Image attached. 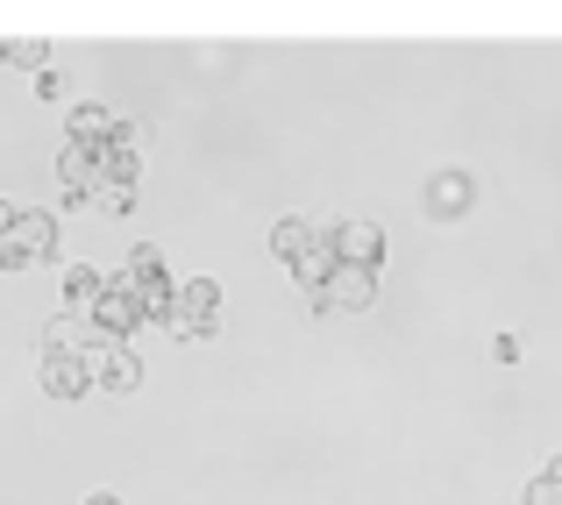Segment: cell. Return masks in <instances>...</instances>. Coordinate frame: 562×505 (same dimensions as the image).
Masks as SVG:
<instances>
[{
	"mask_svg": "<svg viewBox=\"0 0 562 505\" xmlns=\"http://www.w3.org/2000/svg\"><path fill=\"white\" fill-rule=\"evenodd\" d=\"M86 370H93V392H136L143 384V356L128 341H93L86 349Z\"/></svg>",
	"mask_w": 562,
	"mask_h": 505,
	"instance_id": "3",
	"label": "cell"
},
{
	"mask_svg": "<svg viewBox=\"0 0 562 505\" xmlns=\"http://www.w3.org/2000/svg\"><path fill=\"white\" fill-rule=\"evenodd\" d=\"M43 392L50 399H86L93 392V370H86V356H43Z\"/></svg>",
	"mask_w": 562,
	"mask_h": 505,
	"instance_id": "8",
	"label": "cell"
},
{
	"mask_svg": "<svg viewBox=\"0 0 562 505\" xmlns=\"http://www.w3.org/2000/svg\"><path fill=\"white\" fill-rule=\"evenodd\" d=\"M0 57H8V43H0Z\"/></svg>",
	"mask_w": 562,
	"mask_h": 505,
	"instance_id": "23",
	"label": "cell"
},
{
	"mask_svg": "<svg viewBox=\"0 0 562 505\" xmlns=\"http://www.w3.org/2000/svg\"><path fill=\"white\" fill-rule=\"evenodd\" d=\"M93 321H79V314H50L43 321V356H86L93 349Z\"/></svg>",
	"mask_w": 562,
	"mask_h": 505,
	"instance_id": "9",
	"label": "cell"
},
{
	"mask_svg": "<svg viewBox=\"0 0 562 505\" xmlns=\"http://www.w3.org/2000/svg\"><path fill=\"white\" fill-rule=\"evenodd\" d=\"M363 306H378V271H349V263H335L328 285H321L314 314H363Z\"/></svg>",
	"mask_w": 562,
	"mask_h": 505,
	"instance_id": "4",
	"label": "cell"
},
{
	"mask_svg": "<svg viewBox=\"0 0 562 505\" xmlns=\"http://www.w3.org/2000/svg\"><path fill=\"white\" fill-rule=\"evenodd\" d=\"M100 292H108V271H93V263H65V285H57V314H93Z\"/></svg>",
	"mask_w": 562,
	"mask_h": 505,
	"instance_id": "6",
	"label": "cell"
},
{
	"mask_svg": "<svg viewBox=\"0 0 562 505\" xmlns=\"http://www.w3.org/2000/svg\"><path fill=\"white\" fill-rule=\"evenodd\" d=\"M93 206H100L108 221H122V214H136V192H122V186H100V192H93Z\"/></svg>",
	"mask_w": 562,
	"mask_h": 505,
	"instance_id": "16",
	"label": "cell"
},
{
	"mask_svg": "<svg viewBox=\"0 0 562 505\" xmlns=\"http://www.w3.org/2000/svg\"><path fill=\"white\" fill-rule=\"evenodd\" d=\"M328 271H335V249H328V235H321V243L306 249L300 263H292V285H300L306 300H321V285H328Z\"/></svg>",
	"mask_w": 562,
	"mask_h": 505,
	"instance_id": "12",
	"label": "cell"
},
{
	"mask_svg": "<svg viewBox=\"0 0 562 505\" xmlns=\"http://www.w3.org/2000/svg\"><path fill=\"white\" fill-rule=\"evenodd\" d=\"M14 214H22V206H14V200H0V243L14 235Z\"/></svg>",
	"mask_w": 562,
	"mask_h": 505,
	"instance_id": "20",
	"label": "cell"
},
{
	"mask_svg": "<svg viewBox=\"0 0 562 505\" xmlns=\"http://www.w3.org/2000/svg\"><path fill=\"white\" fill-rule=\"evenodd\" d=\"M314 243H321V228H314V221H300V214H285V221L271 228V257L285 263V271H292V263H300Z\"/></svg>",
	"mask_w": 562,
	"mask_h": 505,
	"instance_id": "10",
	"label": "cell"
},
{
	"mask_svg": "<svg viewBox=\"0 0 562 505\" xmlns=\"http://www.w3.org/2000/svg\"><path fill=\"white\" fill-rule=\"evenodd\" d=\"M86 321H93V335H100V341H128V335L143 328V300L108 271V292H100V306H93Z\"/></svg>",
	"mask_w": 562,
	"mask_h": 505,
	"instance_id": "2",
	"label": "cell"
},
{
	"mask_svg": "<svg viewBox=\"0 0 562 505\" xmlns=\"http://www.w3.org/2000/svg\"><path fill=\"white\" fill-rule=\"evenodd\" d=\"M8 57H14V65H29V71H50V43H43V36H14Z\"/></svg>",
	"mask_w": 562,
	"mask_h": 505,
	"instance_id": "15",
	"label": "cell"
},
{
	"mask_svg": "<svg viewBox=\"0 0 562 505\" xmlns=\"http://www.w3.org/2000/svg\"><path fill=\"white\" fill-rule=\"evenodd\" d=\"M328 249H335V263H349V271H378L384 263V228L378 221H328Z\"/></svg>",
	"mask_w": 562,
	"mask_h": 505,
	"instance_id": "1",
	"label": "cell"
},
{
	"mask_svg": "<svg viewBox=\"0 0 562 505\" xmlns=\"http://www.w3.org/2000/svg\"><path fill=\"white\" fill-rule=\"evenodd\" d=\"M549 478H555V484H562V456H555V463H549Z\"/></svg>",
	"mask_w": 562,
	"mask_h": 505,
	"instance_id": "22",
	"label": "cell"
},
{
	"mask_svg": "<svg viewBox=\"0 0 562 505\" xmlns=\"http://www.w3.org/2000/svg\"><path fill=\"white\" fill-rule=\"evenodd\" d=\"M136 171H143V150H136V143H114V150H100V186L136 192Z\"/></svg>",
	"mask_w": 562,
	"mask_h": 505,
	"instance_id": "13",
	"label": "cell"
},
{
	"mask_svg": "<svg viewBox=\"0 0 562 505\" xmlns=\"http://www.w3.org/2000/svg\"><path fill=\"white\" fill-rule=\"evenodd\" d=\"M14 249H29L36 263H65V249H57V214L50 206H22L14 214V235H8Z\"/></svg>",
	"mask_w": 562,
	"mask_h": 505,
	"instance_id": "5",
	"label": "cell"
},
{
	"mask_svg": "<svg viewBox=\"0 0 562 505\" xmlns=\"http://www.w3.org/2000/svg\"><path fill=\"white\" fill-rule=\"evenodd\" d=\"M179 314H192L200 328H221V285L214 278H186L179 285Z\"/></svg>",
	"mask_w": 562,
	"mask_h": 505,
	"instance_id": "11",
	"label": "cell"
},
{
	"mask_svg": "<svg viewBox=\"0 0 562 505\" xmlns=\"http://www.w3.org/2000/svg\"><path fill=\"white\" fill-rule=\"evenodd\" d=\"M114 278H122L128 292H143V285H150V278H165V249H157V243L128 249V263H122V271H114Z\"/></svg>",
	"mask_w": 562,
	"mask_h": 505,
	"instance_id": "14",
	"label": "cell"
},
{
	"mask_svg": "<svg viewBox=\"0 0 562 505\" xmlns=\"http://www.w3.org/2000/svg\"><path fill=\"white\" fill-rule=\"evenodd\" d=\"M470 200H477L470 171H435V178H427V214H435V221H463Z\"/></svg>",
	"mask_w": 562,
	"mask_h": 505,
	"instance_id": "7",
	"label": "cell"
},
{
	"mask_svg": "<svg viewBox=\"0 0 562 505\" xmlns=\"http://www.w3.org/2000/svg\"><path fill=\"white\" fill-rule=\"evenodd\" d=\"M57 93H65V71H57V65L36 71V100H57Z\"/></svg>",
	"mask_w": 562,
	"mask_h": 505,
	"instance_id": "19",
	"label": "cell"
},
{
	"mask_svg": "<svg viewBox=\"0 0 562 505\" xmlns=\"http://www.w3.org/2000/svg\"><path fill=\"white\" fill-rule=\"evenodd\" d=\"M29 263H36V257H29V249H14V243H0V271H8V278H14V271H29Z\"/></svg>",
	"mask_w": 562,
	"mask_h": 505,
	"instance_id": "18",
	"label": "cell"
},
{
	"mask_svg": "<svg viewBox=\"0 0 562 505\" xmlns=\"http://www.w3.org/2000/svg\"><path fill=\"white\" fill-rule=\"evenodd\" d=\"M527 505H562V484L549 478V470H541V478L527 484Z\"/></svg>",
	"mask_w": 562,
	"mask_h": 505,
	"instance_id": "17",
	"label": "cell"
},
{
	"mask_svg": "<svg viewBox=\"0 0 562 505\" xmlns=\"http://www.w3.org/2000/svg\"><path fill=\"white\" fill-rule=\"evenodd\" d=\"M86 505H122V498H114V492H93V498H86Z\"/></svg>",
	"mask_w": 562,
	"mask_h": 505,
	"instance_id": "21",
	"label": "cell"
}]
</instances>
